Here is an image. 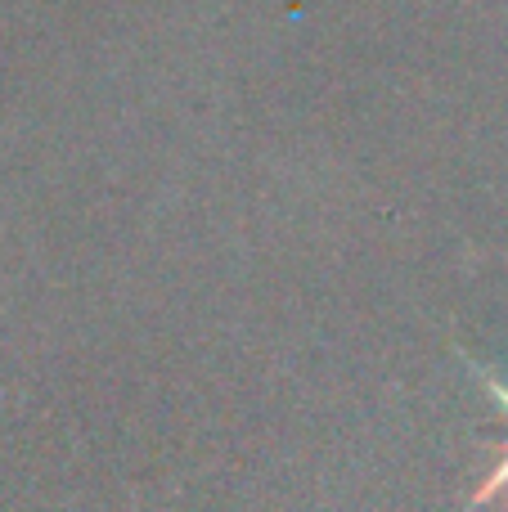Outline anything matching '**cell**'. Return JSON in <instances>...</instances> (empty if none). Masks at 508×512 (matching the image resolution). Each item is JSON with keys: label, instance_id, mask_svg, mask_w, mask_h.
I'll return each mask as SVG.
<instances>
[{"label": "cell", "instance_id": "6da1fadb", "mask_svg": "<svg viewBox=\"0 0 508 512\" xmlns=\"http://www.w3.org/2000/svg\"><path fill=\"white\" fill-rule=\"evenodd\" d=\"M486 504H508V445L500 450V459H495V468L482 477V486L473 490V495L459 504V512H477Z\"/></svg>", "mask_w": 508, "mask_h": 512}, {"label": "cell", "instance_id": "7a4b0ae2", "mask_svg": "<svg viewBox=\"0 0 508 512\" xmlns=\"http://www.w3.org/2000/svg\"><path fill=\"white\" fill-rule=\"evenodd\" d=\"M477 373H482V387L491 391V400H495V409H500V423L508 427V382H500V373L495 369H486V364H477V360H468Z\"/></svg>", "mask_w": 508, "mask_h": 512}]
</instances>
